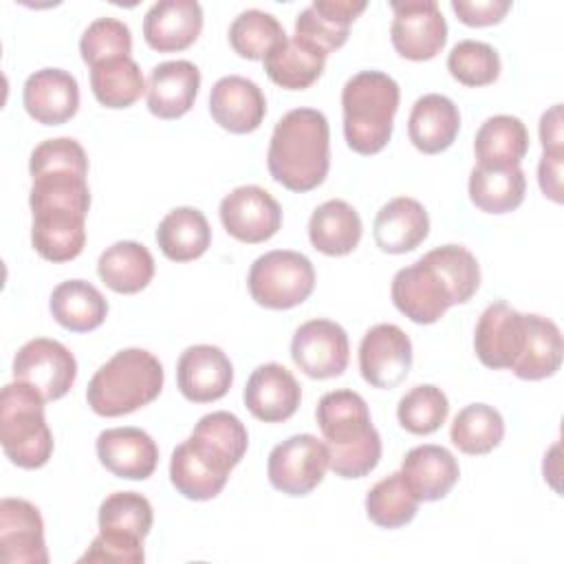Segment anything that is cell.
I'll use <instances>...</instances> for the list:
<instances>
[{
  "label": "cell",
  "instance_id": "obj_1",
  "mask_svg": "<svg viewBox=\"0 0 564 564\" xmlns=\"http://www.w3.org/2000/svg\"><path fill=\"white\" fill-rule=\"evenodd\" d=\"M267 165L291 192H311L324 183L330 165V130L324 112L293 108L273 128Z\"/></svg>",
  "mask_w": 564,
  "mask_h": 564
},
{
  "label": "cell",
  "instance_id": "obj_2",
  "mask_svg": "<svg viewBox=\"0 0 564 564\" xmlns=\"http://www.w3.org/2000/svg\"><path fill=\"white\" fill-rule=\"evenodd\" d=\"M163 366L143 348L115 352L88 381L86 401L99 416H123L152 403L163 390Z\"/></svg>",
  "mask_w": 564,
  "mask_h": 564
},
{
  "label": "cell",
  "instance_id": "obj_3",
  "mask_svg": "<svg viewBox=\"0 0 564 564\" xmlns=\"http://www.w3.org/2000/svg\"><path fill=\"white\" fill-rule=\"evenodd\" d=\"M399 97V84L381 70H361L344 84V137L350 150L377 154L388 145Z\"/></svg>",
  "mask_w": 564,
  "mask_h": 564
},
{
  "label": "cell",
  "instance_id": "obj_4",
  "mask_svg": "<svg viewBox=\"0 0 564 564\" xmlns=\"http://www.w3.org/2000/svg\"><path fill=\"white\" fill-rule=\"evenodd\" d=\"M44 397L24 381L0 394V443L7 458L22 469H37L53 454V434L44 419Z\"/></svg>",
  "mask_w": 564,
  "mask_h": 564
},
{
  "label": "cell",
  "instance_id": "obj_5",
  "mask_svg": "<svg viewBox=\"0 0 564 564\" xmlns=\"http://www.w3.org/2000/svg\"><path fill=\"white\" fill-rule=\"evenodd\" d=\"M247 286L251 297L264 308H293L313 293L315 269L300 251H267L253 260L247 275Z\"/></svg>",
  "mask_w": 564,
  "mask_h": 564
},
{
  "label": "cell",
  "instance_id": "obj_6",
  "mask_svg": "<svg viewBox=\"0 0 564 564\" xmlns=\"http://www.w3.org/2000/svg\"><path fill=\"white\" fill-rule=\"evenodd\" d=\"M328 463L330 456L324 441L313 434H293L269 454V482L286 496H306L324 480Z\"/></svg>",
  "mask_w": 564,
  "mask_h": 564
},
{
  "label": "cell",
  "instance_id": "obj_7",
  "mask_svg": "<svg viewBox=\"0 0 564 564\" xmlns=\"http://www.w3.org/2000/svg\"><path fill=\"white\" fill-rule=\"evenodd\" d=\"M234 467L223 452L192 434L172 452L170 480L189 500H212L223 491Z\"/></svg>",
  "mask_w": 564,
  "mask_h": 564
},
{
  "label": "cell",
  "instance_id": "obj_8",
  "mask_svg": "<svg viewBox=\"0 0 564 564\" xmlns=\"http://www.w3.org/2000/svg\"><path fill=\"white\" fill-rule=\"evenodd\" d=\"M13 377L33 386L44 401H57L73 388L77 361L57 339L35 337L15 352Z\"/></svg>",
  "mask_w": 564,
  "mask_h": 564
},
{
  "label": "cell",
  "instance_id": "obj_9",
  "mask_svg": "<svg viewBox=\"0 0 564 564\" xmlns=\"http://www.w3.org/2000/svg\"><path fill=\"white\" fill-rule=\"evenodd\" d=\"M390 40L394 51L414 62L432 59L447 42V22L434 0H392Z\"/></svg>",
  "mask_w": 564,
  "mask_h": 564
},
{
  "label": "cell",
  "instance_id": "obj_10",
  "mask_svg": "<svg viewBox=\"0 0 564 564\" xmlns=\"http://www.w3.org/2000/svg\"><path fill=\"white\" fill-rule=\"evenodd\" d=\"M390 295L394 306L414 324H434L454 306L447 284L425 258L394 273Z\"/></svg>",
  "mask_w": 564,
  "mask_h": 564
},
{
  "label": "cell",
  "instance_id": "obj_11",
  "mask_svg": "<svg viewBox=\"0 0 564 564\" xmlns=\"http://www.w3.org/2000/svg\"><path fill=\"white\" fill-rule=\"evenodd\" d=\"M348 335L330 319L304 322L291 339V357L295 366L311 379L339 377L348 366Z\"/></svg>",
  "mask_w": 564,
  "mask_h": 564
},
{
  "label": "cell",
  "instance_id": "obj_12",
  "mask_svg": "<svg viewBox=\"0 0 564 564\" xmlns=\"http://www.w3.org/2000/svg\"><path fill=\"white\" fill-rule=\"evenodd\" d=\"M218 214L227 234L249 245L273 238L282 225L280 203L258 185H240L231 189L220 200Z\"/></svg>",
  "mask_w": 564,
  "mask_h": 564
},
{
  "label": "cell",
  "instance_id": "obj_13",
  "mask_svg": "<svg viewBox=\"0 0 564 564\" xmlns=\"http://www.w3.org/2000/svg\"><path fill=\"white\" fill-rule=\"evenodd\" d=\"M412 366V341L397 324H375L359 344V372L375 388L399 386Z\"/></svg>",
  "mask_w": 564,
  "mask_h": 564
},
{
  "label": "cell",
  "instance_id": "obj_14",
  "mask_svg": "<svg viewBox=\"0 0 564 564\" xmlns=\"http://www.w3.org/2000/svg\"><path fill=\"white\" fill-rule=\"evenodd\" d=\"M527 335V315L511 308L507 302L489 304L478 317L474 333V350L482 366L502 370L513 368Z\"/></svg>",
  "mask_w": 564,
  "mask_h": 564
},
{
  "label": "cell",
  "instance_id": "obj_15",
  "mask_svg": "<svg viewBox=\"0 0 564 564\" xmlns=\"http://www.w3.org/2000/svg\"><path fill=\"white\" fill-rule=\"evenodd\" d=\"M231 381L234 366L218 346L196 344L181 352L176 364V383L187 401H218L229 392Z\"/></svg>",
  "mask_w": 564,
  "mask_h": 564
},
{
  "label": "cell",
  "instance_id": "obj_16",
  "mask_svg": "<svg viewBox=\"0 0 564 564\" xmlns=\"http://www.w3.org/2000/svg\"><path fill=\"white\" fill-rule=\"evenodd\" d=\"M242 399L256 419L264 423H280L297 412L302 390L291 370L271 361L258 366L249 375Z\"/></svg>",
  "mask_w": 564,
  "mask_h": 564
},
{
  "label": "cell",
  "instance_id": "obj_17",
  "mask_svg": "<svg viewBox=\"0 0 564 564\" xmlns=\"http://www.w3.org/2000/svg\"><path fill=\"white\" fill-rule=\"evenodd\" d=\"M99 463L115 476L128 480H145L159 463V447L141 427H110L95 443Z\"/></svg>",
  "mask_w": 564,
  "mask_h": 564
},
{
  "label": "cell",
  "instance_id": "obj_18",
  "mask_svg": "<svg viewBox=\"0 0 564 564\" xmlns=\"http://www.w3.org/2000/svg\"><path fill=\"white\" fill-rule=\"evenodd\" d=\"M0 546L11 564H46L44 522L40 509L24 498H2L0 502Z\"/></svg>",
  "mask_w": 564,
  "mask_h": 564
},
{
  "label": "cell",
  "instance_id": "obj_19",
  "mask_svg": "<svg viewBox=\"0 0 564 564\" xmlns=\"http://www.w3.org/2000/svg\"><path fill=\"white\" fill-rule=\"evenodd\" d=\"M209 115L220 128L234 134H247L260 128L267 115V99L256 82L240 75H225L212 86Z\"/></svg>",
  "mask_w": 564,
  "mask_h": 564
},
{
  "label": "cell",
  "instance_id": "obj_20",
  "mask_svg": "<svg viewBox=\"0 0 564 564\" xmlns=\"http://www.w3.org/2000/svg\"><path fill=\"white\" fill-rule=\"evenodd\" d=\"M22 104L29 117L37 123H66L79 108L77 79L62 68L35 70L22 86Z\"/></svg>",
  "mask_w": 564,
  "mask_h": 564
},
{
  "label": "cell",
  "instance_id": "obj_21",
  "mask_svg": "<svg viewBox=\"0 0 564 564\" xmlns=\"http://www.w3.org/2000/svg\"><path fill=\"white\" fill-rule=\"evenodd\" d=\"M326 447H348L377 434L364 397L355 390L326 392L315 410Z\"/></svg>",
  "mask_w": 564,
  "mask_h": 564
},
{
  "label": "cell",
  "instance_id": "obj_22",
  "mask_svg": "<svg viewBox=\"0 0 564 564\" xmlns=\"http://www.w3.org/2000/svg\"><path fill=\"white\" fill-rule=\"evenodd\" d=\"M203 31V9L196 0H159L143 18V37L159 53L192 46Z\"/></svg>",
  "mask_w": 564,
  "mask_h": 564
},
{
  "label": "cell",
  "instance_id": "obj_23",
  "mask_svg": "<svg viewBox=\"0 0 564 564\" xmlns=\"http://www.w3.org/2000/svg\"><path fill=\"white\" fill-rule=\"evenodd\" d=\"M200 88V70L187 59L161 62L148 77V110L159 119H178L192 106Z\"/></svg>",
  "mask_w": 564,
  "mask_h": 564
},
{
  "label": "cell",
  "instance_id": "obj_24",
  "mask_svg": "<svg viewBox=\"0 0 564 564\" xmlns=\"http://www.w3.org/2000/svg\"><path fill=\"white\" fill-rule=\"evenodd\" d=\"M31 245L48 262L75 260L86 242V214L44 207L33 209Z\"/></svg>",
  "mask_w": 564,
  "mask_h": 564
},
{
  "label": "cell",
  "instance_id": "obj_25",
  "mask_svg": "<svg viewBox=\"0 0 564 564\" xmlns=\"http://www.w3.org/2000/svg\"><path fill=\"white\" fill-rule=\"evenodd\" d=\"M430 234L427 209L410 196L388 200L375 216V245L386 253H408L416 249Z\"/></svg>",
  "mask_w": 564,
  "mask_h": 564
},
{
  "label": "cell",
  "instance_id": "obj_26",
  "mask_svg": "<svg viewBox=\"0 0 564 564\" xmlns=\"http://www.w3.org/2000/svg\"><path fill=\"white\" fill-rule=\"evenodd\" d=\"M460 130L458 106L438 93L419 97L408 119V137L423 154H438L447 150Z\"/></svg>",
  "mask_w": 564,
  "mask_h": 564
},
{
  "label": "cell",
  "instance_id": "obj_27",
  "mask_svg": "<svg viewBox=\"0 0 564 564\" xmlns=\"http://www.w3.org/2000/svg\"><path fill=\"white\" fill-rule=\"evenodd\" d=\"M366 11L364 0H315L295 20V35L326 55L344 46L350 24Z\"/></svg>",
  "mask_w": 564,
  "mask_h": 564
},
{
  "label": "cell",
  "instance_id": "obj_28",
  "mask_svg": "<svg viewBox=\"0 0 564 564\" xmlns=\"http://www.w3.org/2000/svg\"><path fill=\"white\" fill-rule=\"evenodd\" d=\"M401 474L412 487L414 496L423 502H434L445 498L456 485L460 469L458 460L443 445H416L412 447L403 463Z\"/></svg>",
  "mask_w": 564,
  "mask_h": 564
},
{
  "label": "cell",
  "instance_id": "obj_29",
  "mask_svg": "<svg viewBox=\"0 0 564 564\" xmlns=\"http://www.w3.org/2000/svg\"><path fill=\"white\" fill-rule=\"evenodd\" d=\"M326 57L328 55L322 48L293 35L278 44L262 64L273 84L286 90H304L319 79Z\"/></svg>",
  "mask_w": 564,
  "mask_h": 564
},
{
  "label": "cell",
  "instance_id": "obj_30",
  "mask_svg": "<svg viewBox=\"0 0 564 564\" xmlns=\"http://www.w3.org/2000/svg\"><path fill=\"white\" fill-rule=\"evenodd\" d=\"M529 150L527 126L511 115L485 119L474 139V152L480 167H516Z\"/></svg>",
  "mask_w": 564,
  "mask_h": 564
},
{
  "label": "cell",
  "instance_id": "obj_31",
  "mask_svg": "<svg viewBox=\"0 0 564 564\" xmlns=\"http://www.w3.org/2000/svg\"><path fill=\"white\" fill-rule=\"evenodd\" d=\"M361 229L357 209L341 198L317 205L308 218V240L326 256L350 253L361 240Z\"/></svg>",
  "mask_w": 564,
  "mask_h": 564
},
{
  "label": "cell",
  "instance_id": "obj_32",
  "mask_svg": "<svg viewBox=\"0 0 564 564\" xmlns=\"http://www.w3.org/2000/svg\"><path fill=\"white\" fill-rule=\"evenodd\" d=\"M55 322L73 333H88L104 324L108 302L97 286L86 280L59 282L48 300Z\"/></svg>",
  "mask_w": 564,
  "mask_h": 564
},
{
  "label": "cell",
  "instance_id": "obj_33",
  "mask_svg": "<svg viewBox=\"0 0 564 564\" xmlns=\"http://www.w3.org/2000/svg\"><path fill=\"white\" fill-rule=\"evenodd\" d=\"M97 273L115 293H139L154 278V258L141 242L119 240L99 256Z\"/></svg>",
  "mask_w": 564,
  "mask_h": 564
},
{
  "label": "cell",
  "instance_id": "obj_34",
  "mask_svg": "<svg viewBox=\"0 0 564 564\" xmlns=\"http://www.w3.org/2000/svg\"><path fill=\"white\" fill-rule=\"evenodd\" d=\"M562 333L557 324L542 315H527L524 346L513 364V375L527 381H538L555 375L562 364Z\"/></svg>",
  "mask_w": 564,
  "mask_h": 564
},
{
  "label": "cell",
  "instance_id": "obj_35",
  "mask_svg": "<svg viewBox=\"0 0 564 564\" xmlns=\"http://www.w3.org/2000/svg\"><path fill=\"white\" fill-rule=\"evenodd\" d=\"M212 242V229L205 214L196 207L172 209L156 229V245L165 258L189 262L200 258Z\"/></svg>",
  "mask_w": 564,
  "mask_h": 564
},
{
  "label": "cell",
  "instance_id": "obj_36",
  "mask_svg": "<svg viewBox=\"0 0 564 564\" xmlns=\"http://www.w3.org/2000/svg\"><path fill=\"white\" fill-rule=\"evenodd\" d=\"M527 178L520 165L494 170L474 165L469 174V198L487 214H507L524 200Z\"/></svg>",
  "mask_w": 564,
  "mask_h": 564
},
{
  "label": "cell",
  "instance_id": "obj_37",
  "mask_svg": "<svg viewBox=\"0 0 564 564\" xmlns=\"http://www.w3.org/2000/svg\"><path fill=\"white\" fill-rule=\"evenodd\" d=\"M90 88L101 106L128 108L148 86L139 64L130 55H123L90 66Z\"/></svg>",
  "mask_w": 564,
  "mask_h": 564
},
{
  "label": "cell",
  "instance_id": "obj_38",
  "mask_svg": "<svg viewBox=\"0 0 564 564\" xmlns=\"http://www.w3.org/2000/svg\"><path fill=\"white\" fill-rule=\"evenodd\" d=\"M505 436L502 414L487 403L465 405L452 421L449 438L463 454H487L500 445Z\"/></svg>",
  "mask_w": 564,
  "mask_h": 564
},
{
  "label": "cell",
  "instance_id": "obj_39",
  "mask_svg": "<svg viewBox=\"0 0 564 564\" xmlns=\"http://www.w3.org/2000/svg\"><path fill=\"white\" fill-rule=\"evenodd\" d=\"M419 498L401 471L381 478L366 496V513L381 529L408 524L419 509Z\"/></svg>",
  "mask_w": 564,
  "mask_h": 564
},
{
  "label": "cell",
  "instance_id": "obj_40",
  "mask_svg": "<svg viewBox=\"0 0 564 564\" xmlns=\"http://www.w3.org/2000/svg\"><path fill=\"white\" fill-rule=\"evenodd\" d=\"M284 40L280 20L260 9H247L229 24V44L245 59H264Z\"/></svg>",
  "mask_w": 564,
  "mask_h": 564
},
{
  "label": "cell",
  "instance_id": "obj_41",
  "mask_svg": "<svg viewBox=\"0 0 564 564\" xmlns=\"http://www.w3.org/2000/svg\"><path fill=\"white\" fill-rule=\"evenodd\" d=\"M99 531L143 540L152 529V505L137 491H115L99 505Z\"/></svg>",
  "mask_w": 564,
  "mask_h": 564
},
{
  "label": "cell",
  "instance_id": "obj_42",
  "mask_svg": "<svg viewBox=\"0 0 564 564\" xmlns=\"http://www.w3.org/2000/svg\"><path fill=\"white\" fill-rule=\"evenodd\" d=\"M447 284L454 304H465L478 291L480 267L476 256L460 245H443L423 256Z\"/></svg>",
  "mask_w": 564,
  "mask_h": 564
},
{
  "label": "cell",
  "instance_id": "obj_43",
  "mask_svg": "<svg viewBox=\"0 0 564 564\" xmlns=\"http://www.w3.org/2000/svg\"><path fill=\"white\" fill-rule=\"evenodd\" d=\"M449 414V401L445 392L432 383L414 386L405 392L397 405V419L403 430L425 436L436 432Z\"/></svg>",
  "mask_w": 564,
  "mask_h": 564
},
{
  "label": "cell",
  "instance_id": "obj_44",
  "mask_svg": "<svg viewBox=\"0 0 564 564\" xmlns=\"http://www.w3.org/2000/svg\"><path fill=\"white\" fill-rule=\"evenodd\" d=\"M447 70L465 86H487L500 75V55L487 42L460 40L447 55Z\"/></svg>",
  "mask_w": 564,
  "mask_h": 564
},
{
  "label": "cell",
  "instance_id": "obj_45",
  "mask_svg": "<svg viewBox=\"0 0 564 564\" xmlns=\"http://www.w3.org/2000/svg\"><path fill=\"white\" fill-rule=\"evenodd\" d=\"M130 51H132V33L128 24L117 18L93 20L79 40V53L88 66H95L104 59L130 55Z\"/></svg>",
  "mask_w": 564,
  "mask_h": 564
},
{
  "label": "cell",
  "instance_id": "obj_46",
  "mask_svg": "<svg viewBox=\"0 0 564 564\" xmlns=\"http://www.w3.org/2000/svg\"><path fill=\"white\" fill-rule=\"evenodd\" d=\"M194 436L207 441L214 445L218 452H223L234 465H238L247 452L249 445V434L245 423L225 410L209 412L198 419V423L192 430Z\"/></svg>",
  "mask_w": 564,
  "mask_h": 564
},
{
  "label": "cell",
  "instance_id": "obj_47",
  "mask_svg": "<svg viewBox=\"0 0 564 564\" xmlns=\"http://www.w3.org/2000/svg\"><path fill=\"white\" fill-rule=\"evenodd\" d=\"M46 167H73L79 172H88V156L84 148L70 137L46 139L33 148L29 159V172Z\"/></svg>",
  "mask_w": 564,
  "mask_h": 564
},
{
  "label": "cell",
  "instance_id": "obj_48",
  "mask_svg": "<svg viewBox=\"0 0 564 564\" xmlns=\"http://www.w3.org/2000/svg\"><path fill=\"white\" fill-rule=\"evenodd\" d=\"M145 560L143 540L104 533L90 542L79 562H115V564H141Z\"/></svg>",
  "mask_w": 564,
  "mask_h": 564
},
{
  "label": "cell",
  "instance_id": "obj_49",
  "mask_svg": "<svg viewBox=\"0 0 564 564\" xmlns=\"http://www.w3.org/2000/svg\"><path fill=\"white\" fill-rule=\"evenodd\" d=\"M452 9L467 26L498 24L511 9L509 0H452Z\"/></svg>",
  "mask_w": 564,
  "mask_h": 564
},
{
  "label": "cell",
  "instance_id": "obj_50",
  "mask_svg": "<svg viewBox=\"0 0 564 564\" xmlns=\"http://www.w3.org/2000/svg\"><path fill=\"white\" fill-rule=\"evenodd\" d=\"M562 161L564 152H544L538 163L540 189L553 203H562Z\"/></svg>",
  "mask_w": 564,
  "mask_h": 564
},
{
  "label": "cell",
  "instance_id": "obj_51",
  "mask_svg": "<svg viewBox=\"0 0 564 564\" xmlns=\"http://www.w3.org/2000/svg\"><path fill=\"white\" fill-rule=\"evenodd\" d=\"M540 141L544 152H564V137H562V104L551 106L540 117Z\"/></svg>",
  "mask_w": 564,
  "mask_h": 564
}]
</instances>
